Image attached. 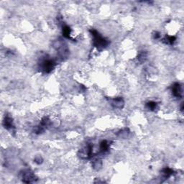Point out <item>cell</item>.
<instances>
[{
	"label": "cell",
	"mask_w": 184,
	"mask_h": 184,
	"mask_svg": "<svg viewBox=\"0 0 184 184\" xmlns=\"http://www.w3.org/2000/svg\"><path fill=\"white\" fill-rule=\"evenodd\" d=\"M90 33L93 37V44L97 49H103L109 45L110 42L104 37L96 30H90Z\"/></svg>",
	"instance_id": "cell-1"
},
{
	"label": "cell",
	"mask_w": 184,
	"mask_h": 184,
	"mask_svg": "<svg viewBox=\"0 0 184 184\" xmlns=\"http://www.w3.org/2000/svg\"><path fill=\"white\" fill-rule=\"evenodd\" d=\"M38 66L42 72L45 74H50L56 66V62L52 58L45 56L40 58Z\"/></svg>",
	"instance_id": "cell-2"
},
{
	"label": "cell",
	"mask_w": 184,
	"mask_h": 184,
	"mask_svg": "<svg viewBox=\"0 0 184 184\" xmlns=\"http://www.w3.org/2000/svg\"><path fill=\"white\" fill-rule=\"evenodd\" d=\"M53 47L57 50L58 55H59L60 58H62V59H63V58H66L68 56L69 50H68L66 44L62 40H58L56 41H55L54 43H53Z\"/></svg>",
	"instance_id": "cell-3"
},
{
	"label": "cell",
	"mask_w": 184,
	"mask_h": 184,
	"mask_svg": "<svg viewBox=\"0 0 184 184\" xmlns=\"http://www.w3.org/2000/svg\"><path fill=\"white\" fill-rule=\"evenodd\" d=\"M20 178L22 179L24 183H33L37 180L35 173L30 169H25L22 170L20 173Z\"/></svg>",
	"instance_id": "cell-4"
},
{
	"label": "cell",
	"mask_w": 184,
	"mask_h": 184,
	"mask_svg": "<svg viewBox=\"0 0 184 184\" xmlns=\"http://www.w3.org/2000/svg\"><path fill=\"white\" fill-rule=\"evenodd\" d=\"M79 155L81 159L91 158L93 155V146L91 144L86 145L79 150Z\"/></svg>",
	"instance_id": "cell-5"
},
{
	"label": "cell",
	"mask_w": 184,
	"mask_h": 184,
	"mask_svg": "<svg viewBox=\"0 0 184 184\" xmlns=\"http://www.w3.org/2000/svg\"><path fill=\"white\" fill-rule=\"evenodd\" d=\"M3 126L6 130L11 132H14L15 130V127H14V122H13L12 117L9 115H6L4 117V120H3Z\"/></svg>",
	"instance_id": "cell-6"
},
{
	"label": "cell",
	"mask_w": 184,
	"mask_h": 184,
	"mask_svg": "<svg viewBox=\"0 0 184 184\" xmlns=\"http://www.w3.org/2000/svg\"><path fill=\"white\" fill-rule=\"evenodd\" d=\"M171 92L173 95L177 98H181L183 95V89L179 83H175L171 87Z\"/></svg>",
	"instance_id": "cell-7"
},
{
	"label": "cell",
	"mask_w": 184,
	"mask_h": 184,
	"mask_svg": "<svg viewBox=\"0 0 184 184\" xmlns=\"http://www.w3.org/2000/svg\"><path fill=\"white\" fill-rule=\"evenodd\" d=\"M111 105L114 108L121 110L125 106V101L122 97H116V98L112 99L111 102Z\"/></svg>",
	"instance_id": "cell-8"
},
{
	"label": "cell",
	"mask_w": 184,
	"mask_h": 184,
	"mask_svg": "<svg viewBox=\"0 0 184 184\" xmlns=\"http://www.w3.org/2000/svg\"><path fill=\"white\" fill-rule=\"evenodd\" d=\"M174 171L173 170L170 168H165L163 169L162 173H161V175H162V178L165 180V179H168L169 177L171 176L172 175H173Z\"/></svg>",
	"instance_id": "cell-9"
},
{
	"label": "cell",
	"mask_w": 184,
	"mask_h": 184,
	"mask_svg": "<svg viewBox=\"0 0 184 184\" xmlns=\"http://www.w3.org/2000/svg\"><path fill=\"white\" fill-rule=\"evenodd\" d=\"M110 144L107 140H103L100 142V145H99V148H100V151L102 153H105V152H108L110 150Z\"/></svg>",
	"instance_id": "cell-10"
},
{
	"label": "cell",
	"mask_w": 184,
	"mask_h": 184,
	"mask_svg": "<svg viewBox=\"0 0 184 184\" xmlns=\"http://www.w3.org/2000/svg\"><path fill=\"white\" fill-rule=\"evenodd\" d=\"M137 61L140 62V63H143L146 61V60L147 59V53L145 50H142L140 51L137 54Z\"/></svg>",
	"instance_id": "cell-11"
},
{
	"label": "cell",
	"mask_w": 184,
	"mask_h": 184,
	"mask_svg": "<svg viewBox=\"0 0 184 184\" xmlns=\"http://www.w3.org/2000/svg\"><path fill=\"white\" fill-rule=\"evenodd\" d=\"M176 40V37L175 36H173V35H166V36L163 39V42L166 45H173L174 43Z\"/></svg>",
	"instance_id": "cell-12"
},
{
	"label": "cell",
	"mask_w": 184,
	"mask_h": 184,
	"mask_svg": "<svg viewBox=\"0 0 184 184\" xmlns=\"http://www.w3.org/2000/svg\"><path fill=\"white\" fill-rule=\"evenodd\" d=\"M62 33H63V37L68 39H72L71 37V29L70 27L67 25L63 26V29H62Z\"/></svg>",
	"instance_id": "cell-13"
},
{
	"label": "cell",
	"mask_w": 184,
	"mask_h": 184,
	"mask_svg": "<svg viewBox=\"0 0 184 184\" xmlns=\"http://www.w3.org/2000/svg\"><path fill=\"white\" fill-rule=\"evenodd\" d=\"M92 167L96 170H99L102 168V162L100 159L96 158L92 161Z\"/></svg>",
	"instance_id": "cell-14"
},
{
	"label": "cell",
	"mask_w": 184,
	"mask_h": 184,
	"mask_svg": "<svg viewBox=\"0 0 184 184\" xmlns=\"http://www.w3.org/2000/svg\"><path fill=\"white\" fill-rule=\"evenodd\" d=\"M146 107L150 111H155L156 109L158 108V104L157 102L150 101V102H148L146 103Z\"/></svg>",
	"instance_id": "cell-15"
},
{
	"label": "cell",
	"mask_w": 184,
	"mask_h": 184,
	"mask_svg": "<svg viewBox=\"0 0 184 184\" xmlns=\"http://www.w3.org/2000/svg\"><path fill=\"white\" fill-rule=\"evenodd\" d=\"M129 133H130V132H129V130H128V129H124L122 130H121V131L119 132V136L121 137H126Z\"/></svg>",
	"instance_id": "cell-16"
},
{
	"label": "cell",
	"mask_w": 184,
	"mask_h": 184,
	"mask_svg": "<svg viewBox=\"0 0 184 184\" xmlns=\"http://www.w3.org/2000/svg\"><path fill=\"white\" fill-rule=\"evenodd\" d=\"M43 158H42L41 156H37V157H35V160H34V161H35V163H36L37 164H41L42 163H43Z\"/></svg>",
	"instance_id": "cell-17"
},
{
	"label": "cell",
	"mask_w": 184,
	"mask_h": 184,
	"mask_svg": "<svg viewBox=\"0 0 184 184\" xmlns=\"http://www.w3.org/2000/svg\"><path fill=\"white\" fill-rule=\"evenodd\" d=\"M153 37H154V39H155V40H158V39H160L161 37L160 33L158 32H155L153 34Z\"/></svg>",
	"instance_id": "cell-18"
}]
</instances>
